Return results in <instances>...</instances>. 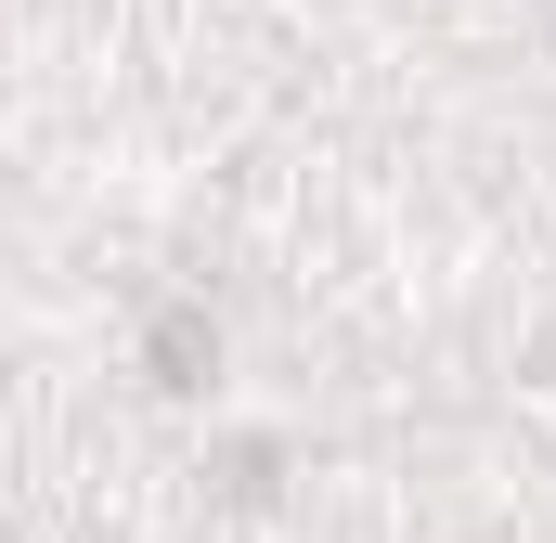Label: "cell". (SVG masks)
Masks as SVG:
<instances>
[{
	"mask_svg": "<svg viewBox=\"0 0 556 543\" xmlns=\"http://www.w3.org/2000/svg\"><path fill=\"white\" fill-rule=\"evenodd\" d=\"M155 376H168V389H194V376H207V324H194V311H168V324H155Z\"/></svg>",
	"mask_w": 556,
	"mask_h": 543,
	"instance_id": "cell-1",
	"label": "cell"
}]
</instances>
